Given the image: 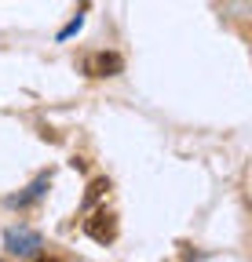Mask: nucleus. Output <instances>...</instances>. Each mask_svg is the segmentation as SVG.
Masks as SVG:
<instances>
[{
	"mask_svg": "<svg viewBox=\"0 0 252 262\" xmlns=\"http://www.w3.org/2000/svg\"><path fill=\"white\" fill-rule=\"evenodd\" d=\"M4 248H8V255H15V258H41L44 241H41V233L18 226V229H8V233H4Z\"/></svg>",
	"mask_w": 252,
	"mask_h": 262,
	"instance_id": "obj_1",
	"label": "nucleus"
},
{
	"mask_svg": "<svg viewBox=\"0 0 252 262\" xmlns=\"http://www.w3.org/2000/svg\"><path fill=\"white\" fill-rule=\"evenodd\" d=\"M84 233L95 244H113L117 241V215L110 208H95L91 219H84Z\"/></svg>",
	"mask_w": 252,
	"mask_h": 262,
	"instance_id": "obj_2",
	"label": "nucleus"
},
{
	"mask_svg": "<svg viewBox=\"0 0 252 262\" xmlns=\"http://www.w3.org/2000/svg\"><path fill=\"white\" fill-rule=\"evenodd\" d=\"M121 70H124V58L113 55V51H95V55L84 58V73L88 77H117Z\"/></svg>",
	"mask_w": 252,
	"mask_h": 262,
	"instance_id": "obj_3",
	"label": "nucleus"
},
{
	"mask_svg": "<svg viewBox=\"0 0 252 262\" xmlns=\"http://www.w3.org/2000/svg\"><path fill=\"white\" fill-rule=\"evenodd\" d=\"M48 175H41L33 186H29L26 193H18V196H11V208H29V204H33V201H41V196H44V189H48Z\"/></svg>",
	"mask_w": 252,
	"mask_h": 262,
	"instance_id": "obj_4",
	"label": "nucleus"
},
{
	"mask_svg": "<svg viewBox=\"0 0 252 262\" xmlns=\"http://www.w3.org/2000/svg\"><path fill=\"white\" fill-rule=\"evenodd\" d=\"M81 26H84V15H77L73 22H66V26H62V29H59V40H70V37H73V33H77Z\"/></svg>",
	"mask_w": 252,
	"mask_h": 262,
	"instance_id": "obj_5",
	"label": "nucleus"
}]
</instances>
